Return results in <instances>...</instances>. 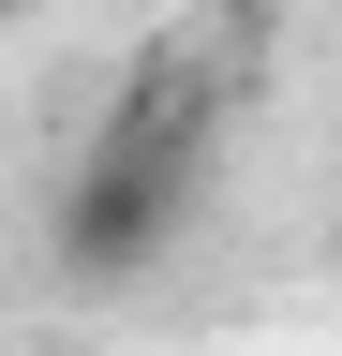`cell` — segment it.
I'll use <instances>...</instances> for the list:
<instances>
[{
    "instance_id": "1",
    "label": "cell",
    "mask_w": 342,
    "mask_h": 356,
    "mask_svg": "<svg viewBox=\"0 0 342 356\" xmlns=\"http://www.w3.org/2000/svg\"><path fill=\"white\" fill-rule=\"evenodd\" d=\"M224 104H238V60L208 30H164L134 74H119V104L104 134L75 149V178L45 193V252H60V282H149L164 252L194 238V208H208V163H224Z\"/></svg>"
},
{
    "instance_id": "2",
    "label": "cell",
    "mask_w": 342,
    "mask_h": 356,
    "mask_svg": "<svg viewBox=\"0 0 342 356\" xmlns=\"http://www.w3.org/2000/svg\"><path fill=\"white\" fill-rule=\"evenodd\" d=\"M283 15H297V0H194V30H208V44H253V30H283Z\"/></svg>"
},
{
    "instance_id": "3",
    "label": "cell",
    "mask_w": 342,
    "mask_h": 356,
    "mask_svg": "<svg viewBox=\"0 0 342 356\" xmlns=\"http://www.w3.org/2000/svg\"><path fill=\"white\" fill-rule=\"evenodd\" d=\"M15 15H30V0H0V30H15Z\"/></svg>"
}]
</instances>
